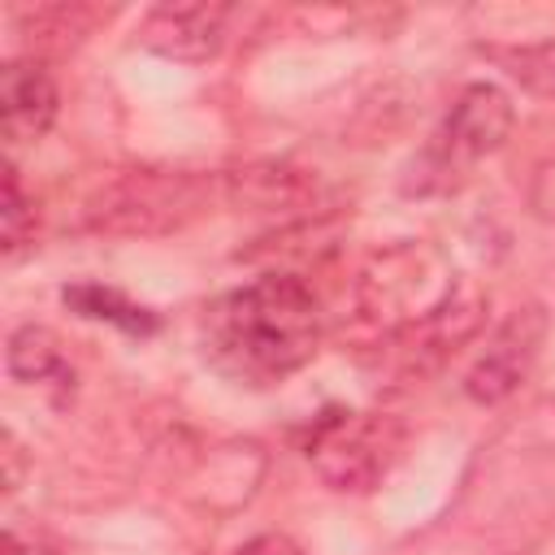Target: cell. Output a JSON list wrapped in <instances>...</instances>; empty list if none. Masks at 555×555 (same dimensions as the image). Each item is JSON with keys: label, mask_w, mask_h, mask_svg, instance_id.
<instances>
[{"label": "cell", "mask_w": 555, "mask_h": 555, "mask_svg": "<svg viewBox=\"0 0 555 555\" xmlns=\"http://www.w3.org/2000/svg\"><path fill=\"white\" fill-rule=\"evenodd\" d=\"M512 121H516V113H512L507 91H499L494 82H468L455 95L451 113L442 117L434 143L421 156L425 178H438L442 186H451L481 156L503 147V139L512 134Z\"/></svg>", "instance_id": "obj_5"}, {"label": "cell", "mask_w": 555, "mask_h": 555, "mask_svg": "<svg viewBox=\"0 0 555 555\" xmlns=\"http://www.w3.org/2000/svg\"><path fill=\"white\" fill-rule=\"evenodd\" d=\"M230 555H304V546H299V542H291L286 533H260V538H251V542L234 546Z\"/></svg>", "instance_id": "obj_15"}, {"label": "cell", "mask_w": 555, "mask_h": 555, "mask_svg": "<svg viewBox=\"0 0 555 555\" xmlns=\"http://www.w3.org/2000/svg\"><path fill=\"white\" fill-rule=\"evenodd\" d=\"M0 238H4V256H17L22 247L35 243V199L22 191L17 169L4 165V208H0Z\"/></svg>", "instance_id": "obj_12"}, {"label": "cell", "mask_w": 555, "mask_h": 555, "mask_svg": "<svg viewBox=\"0 0 555 555\" xmlns=\"http://www.w3.org/2000/svg\"><path fill=\"white\" fill-rule=\"evenodd\" d=\"M4 369L17 382H74V369L61 351V338L48 325H22L9 338Z\"/></svg>", "instance_id": "obj_10"}, {"label": "cell", "mask_w": 555, "mask_h": 555, "mask_svg": "<svg viewBox=\"0 0 555 555\" xmlns=\"http://www.w3.org/2000/svg\"><path fill=\"white\" fill-rule=\"evenodd\" d=\"M56 82L48 74L43 61L35 56H13L0 69V126L9 147L22 143H39L48 134V126L56 121Z\"/></svg>", "instance_id": "obj_8"}, {"label": "cell", "mask_w": 555, "mask_h": 555, "mask_svg": "<svg viewBox=\"0 0 555 555\" xmlns=\"http://www.w3.org/2000/svg\"><path fill=\"white\" fill-rule=\"evenodd\" d=\"M356 308L382 338L416 343V351H442L477 330L481 299L460 282L438 247L395 243L360 269Z\"/></svg>", "instance_id": "obj_2"}, {"label": "cell", "mask_w": 555, "mask_h": 555, "mask_svg": "<svg viewBox=\"0 0 555 555\" xmlns=\"http://www.w3.org/2000/svg\"><path fill=\"white\" fill-rule=\"evenodd\" d=\"M308 191H312L308 173H304V169H291V165H247V169L225 173V195H230V204L251 208V212L295 208V204L308 199Z\"/></svg>", "instance_id": "obj_9"}, {"label": "cell", "mask_w": 555, "mask_h": 555, "mask_svg": "<svg viewBox=\"0 0 555 555\" xmlns=\"http://www.w3.org/2000/svg\"><path fill=\"white\" fill-rule=\"evenodd\" d=\"M403 425L386 412H330L317 421L304 455L312 473L338 494H369L395 468Z\"/></svg>", "instance_id": "obj_3"}, {"label": "cell", "mask_w": 555, "mask_h": 555, "mask_svg": "<svg viewBox=\"0 0 555 555\" xmlns=\"http://www.w3.org/2000/svg\"><path fill=\"white\" fill-rule=\"evenodd\" d=\"M65 308H74L78 317H91V321H108L126 334H152L160 325V317L134 299H126L117 286H104V282H74L61 291Z\"/></svg>", "instance_id": "obj_11"}, {"label": "cell", "mask_w": 555, "mask_h": 555, "mask_svg": "<svg viewBox=\"0 0 555 555\" xmlns=\"http://www.w3.org/2000/svg\"><path fill=\"white\" fill-rule=\"evenodd\" d=\"M507 74H512L529 95L555 100V35L542 39V43H529V48L512 52V56H507Z\"/></svg>", "instance_id": "obj_13"}, {"label": "cell", "mask_w": 555, "mask_h": 555, "mask_svg": "<svg viewBox=\"0 0 555 555\" xmlns=\"http://www.w3.org/2000/svg\"><path fill=\"white\" fill-rule=\"evenodd\" d=\"M529 208H533V217H542L546 225H555V156H546V160H542V169L533 173Z\"/></svg>", "instance_id": "obj_14"}, {"label": "cell", "mask_w": 555, "mask_h": 555, "mask_svg": "<svg viewBox=\"0 0 555 555\" xmlns=\"http://www.w3.org/2000/svg\"><path fill=\"white\" fill-rule=\"evenodd\" d=\"M546 334V317L538 308H516L477 351V360L464 373V395L473 403H503L507 395H516L538 360Z\"/></svg>", "instance_id": "obj_6"}, {"label": "cell", "mask_w": 555, "mask_h": 555, "mask_svg": "<svg viewBox=\"0 0 555 555\" xmlns=\"http://www.w3.org/2000/svg\"><path fill=\"white\" fill-rule=\"evenodd\" d=\"M204 199L208 191L191 173L130 169L87 204V221L108 234H165L191 221L204 208Z\"/></svg>", "instance_id": "obj_4"}, {"label": "cell", "mask_w": 555, "mask_h": 555, "mask_svg": "<svg viewBox=\"0 0 555 555\" xmlns=\"http://www.w3.org/2000/svg\"><path fill=\"white\" fill-rule=\"evenodd\" d=\"M4 555H52V551H43L39 542H22L13 529L4 533Z\"/></svg>", "instance_id": "obj_16"}, {"label": "cell", "mask_w": 555, "mask_h": 555, "mask_svg": "<svg viewBox=\"0 0 555 555\" xmlns=\"http://www.w3.org/2000/svg\"><path fill=\"white\" fill-rule=\"evenodd\" d=\"M204 360L238 386H273L321 347V304L291 273H264L204 304Z\"/></svg>", "instance_id": "obj_1"}, {"label": "cell", "mask_w": 555, "mask_h": 555, "mask_svg": "<svg viewBox=\"0 0 555 555\" xmlns=\"http://www.w3.org/2000/svg\"><path fill=\"white\" fill-rule=\"evenodd\" d=\"M225 22H230L225 4H156L139 26V43L165 61L204 65L221 52Z\"/></svg>", "instance_id": "obj_7"}]
</instances>
